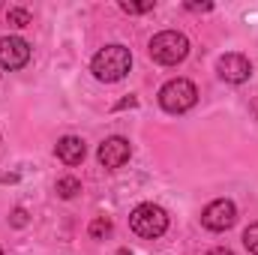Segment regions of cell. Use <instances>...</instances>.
Wrapping results in <instances>:
<instances>
[{
  "instance_id": "6da1fadb",
  "label": "cell",
  "mask_w": 258,
  "mask_h": 255,
  "mask_svg": "<svg viewBox=\"0 0 258 255\" xmlns=\"http://www.w3.org/2000/svg\"><path fill=\"white\" fill-rule=\"evenodd\" d=\"M129 66H132V54H129L126 45H105V48L96 51L90 69H93V75H96L99 81L111 84V81H120V78L126 75Z\"/></svg>"
},
{
  "instance_id": "7a4b0ae2",
  "label": "cell",
  "mask_w": 258,
  "mask_h": 255,
  "mask_svg": "<svg viewBox=\"0 0 258 255\" xmlns=\"http://www.w3.org/2000/svg\"><path fill=\"white\" fill-rule=\"evenodd\" d=\"M186 54H189V39L177 30H162L150 39V57L156 63L174 66L180 60H186Z\"/></svg>"
},
{
  "instance_id": "3957f363",
  "label": "cell",
  "mask_w": 258,
  "mask_h": 255,
  "mask_svg": "<svg viewBox=\"0 0 258 255\" xmlns=\"http://www.w3.org/2000/svg\"><path fill=\"white\" fill-rule=\"evenodd\" d=\"M129 225L138 237H147V240H156L165 234L168 228V213L159 207V204H138L132 213H129Z\"/></svg>"
},
{
  "instance_id": "277c9868",
  "label": "cell",
  "mask_w": 258,
  "mask_h": 255,
  "mask_svg": "<svg viewBox=\"0 0 258 255\" xmlns=\"http://www.w3.org/2000/svg\"><path fill=\"white\" fill-rule=\"evenodd\" d=\"M195 102H198V87L189 78H174V81L162 84V90H159V105L168 114H183Z\"/></svg>"
},
{
  "instance_id": "5b68a950",
  "label": "cell",
  "mask_w": 258,
  "mask_h": 255,
  "mask_svg": "<svg viewBox=\"0 0 258 255\" xmlns=\"http://www.w3.org/2000/svg\"><path fill=\"white\" fill-rule=\"evenodd\" d=\"M234 219H237V207L228 198H216L201 210V225L210 231H228L234 225Z\"/></svg>"
},
{
  "instance_id": "8992f818",
  "label": "cell",
  "mask_w": 258,
  "mask_h": 255,
  "mask_svg": "<svg viewBox=\"0 0 258 255\" xmlns=\"http://www.w3.org/2000/svg\"><path fill=\"white\" fill-rule=\"evenodd\" d=\"M96 156H99L102 168L114 171V168H123V165L129 162V156H132V147H129V141L123 138V135H111V138H105V141L99 144Z\"/></svg>"
},
{
  "instance_id": "52a82bcc",
  "label": "cell",
  "mask_w": 258,
  "mask_h": 255,
  "mask_svg": "<svg viewBox=\"0 0 258 255\" xmlns=\"http://www.w3.org/2000/svg\"><path fill=\"white\" fill-rule=\"evenodd\" d=\"M30 60V45L21 36H3L0 39V69H21Z\"/></svg>"
},
{
  "instance_id": "ba28073f",
  "label": "cell",
  "mask_w": 258,
  "mask_h": 255,
  "mask_svg": "<svg viewBox=\"0 0 258 255\" xmlns=\"http://www.w3.org/2000/svg\"><path fill=\"white\" fill-rule=\"evenodd\" d=\"M216 69H219V78L228 81V84H243V81H249V75H252L249 57H243V54H237V51L222 54L219 63H216Z\"/></svg>"
},
{
  "instance_id": "9c48e42d",
  "label": "cell",
  "mask_w": 258,
  "mask_h": 255,
  "mask_svg": "<svg viewBox=\"0 0 258 255\" xmlns=\"http://www.w3.org/2000/svg\"><path fill=\"white\" fill-rule=\"evenodd\" d=\"M54 153H57V159H60L63 165H81L87 147H84V141H81L78 135H63V138L57 141Z\"/></svg>"
},
{
  "instance_id": "30bf717a",
  "label": "cell",
  "mask_w": 258,
  "mask_h": 255,
  "mask_svg": "<svg viewBox=\"0 0 258 255\" xmlns=\"http://www.w3.org/2000/svg\"><path fill=\"white\" fill-rule=\"evenodd\" d=\"M87 231H90V237H93V240H105V237L111 234V219H108V216H96V219L90 222V228H87Z\"/></svg>"
},
{
  "instance_id": "8fae6325",
  "label": "cell",
  "mask_w": 258,
  "mask_h": 255,
  "mask_svg": "<svg viewBox=\"0 0 258 255\" xmlns=\"http://www.w3.org/2000/svg\"><path fill=\"white\" fill-rule=\"evenodd\" d=\"M54 189H57V195H60V198H66V201H69V198H75V195L81 192V180H75V177H60Z\"/></svg>"
},
{
  "instance_id": "7c38bea8",
  "label": "cell",
  "mask_w": 258,
  "mask_h": 255,
  "mask_svg": "<svg viewBox=\"0 0 258 255\" xmlns=\"http://www.w3.org/2000/svg\"><path fill=\"white\" fill-rule=\"evenodd\" d=\"M6 21H9V24H15V27H27V24H33V15H30L27 9L15 6V9H9V12H6Z\"/></svg>"
},
{
  "instance_id": "4fadbf2b",
  "label": "cell",
  "mask_w": 258,
  "mask_h": 255,
  "mask_svg": "<svg viewBox=\"0 0 258 255\" xmlns=\"http://www.w3.org/2000/svg\"><path fill=\"white\" fill-rule=\"evenodd\" d=\"M156 3L153 0H144V3H129V0H120V9L126 12V15H144V12H150Z\"/></svg>"
},
{
  "instance_id": "5bb4252c",
  "label": "cell",
  "mask_w": 258,
  "mask_h": 255,
  "mask_svg": "<svg viewBox=\"0 0 258 255\" xmlns=\"http://www.w3.org/2000/svg\"><path fill=\"white\" fill-rule=\"evenodd\" d=\"M243 246L252 255H258V222H252V225L243 231Z\"/></svg>"
},
{
  "instance_id": "9a60e30c",
  "label": "cell",
  "mask_w": 258,
  "mask_h": 255,
  "mask_svg": "<svg viewBox=\"0 0 258 255\" xmlns=\"http://www.w3.org/2000/svg\"><path fill=\"white\" fill-rule=\"evenodd\" d=\"M12 225H15V228H24V225H27V210H24V207H15V210H12Z\"/></svg>"
},
{
  "instance_id": "2e32d148",
  "label": "cell",
  "mask_w": 258,
  "mask_h": 255,
  "mask_svg": "<svg viewBox=\"0 0 258 255\" xmlns=\"http://www.w3.org/2000/svg\"><path fill=\"white\" fill-rule=\"evenodd\" d=\"M186 9H189V12H210L213 3H186Z\"/></svg>"
},
{
  "instance_id": "e0dca14e",
  "label": "cell",
  "mask_w": 258,
  "mask_h": 255,
  "mask_svg": "<svg viewBox=\"0 0 258 255\" xmlns=\"http://www.w3.org/2000/svg\"><path fill=\"white\" fill-rule=\"evenodd\" d=\"M207 255H234L231 249H225V246H216V249H210Z\"/></svg>"
},
{
  "instance_id": "ac0fdd59",
  "label": "cell",
  "mask_w": 258,
  "mask_h": 255,
  "mask_svg": "<svg viewBox=\"0 0 258 255\" xmlns=\"http://www.w3.org/2000/svg\"><path fill=\"white\" fill-rule=\"evenodd\" d=\"M0 255H3V249H0Z\"/></svg>"
}]
</instances>
